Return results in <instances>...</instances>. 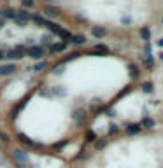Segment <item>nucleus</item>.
<instances>
[{"label": "nucleus", "mask_w": 163, "mask_h": 168, "mask_svg": "<svg viewBox=\"0 0 163 168\" xmlns=\"http://www.w3.org/2000/svg\"><path fill=\"white\" fill-rule=\"evenodd\" d=\"M30 21V14L27 11H16V18H14V23L19 25V27H25Z\"/></svg>", "instance_id": "1"}, {"label": "nucleus", "mask_w": 163, "mask_h": 168, "mask_svg": "<svg viewBox=\"0 0 163 168\" xmlns=\"http://www.w3.org/2000/svg\"><path fill=\"white\" fill-rule=\"evenodd\" d=\"M27 54L30 56V58L39 60V58H42L44 56V49H42V46H32V47L27 49Z\"/></svg>", "instance_id": "2"}, {"label": "nucleus", "mask_w": 163, "mask_h": 168, "mask_svg": "<svg viewBox=\"0 0 163 168\" xmlns=\"http://www.w3.org/2000/svg\"><path fill=\"white\" fill-rule=\"evenodd\" d=\"M11 154H12V158H14L18 163H27L28 161V152H25L23 149H14Z\"/></svg>", "instance_id": "3"}, {"label": "nucleus", "mask_w": 163, "mask_h": 168, "mask_svg": "<svg viewBox=\"0 0 163 168\" xmlns=\"http://www.w3.org/2000/svg\"><path fill=\"white\" fill-rule=\"evenodd\" d=\"M72 119L76 121L77 125H84V121H86V112H84V109H77V110H74Z\"/></svg>", "instance_id": "4"}, {"label": "nucleus", "mask_w": 163, "mask_h": 168, "mask_svg": "<svg viewBox=\"0 0 163 168\" xmlns=\"http://www.w3.org/2000/svg\"><path fill=\"white\" fill-rule=\"evenodd\" d=\"M16 72L14 63H7V65H0V76H11Z\"/></svg>", "instance_id": "5"}, {"label": "nucleus", "mask_w": 163, "mask_h": 168, "mask_svg": "<svg viewBox=\"0 0 163 168\" xmlns=\"http://www.w3.org/2000/svg\"><path fill=\"white\" fill-rule=\"evenodd\" d=\"M0 14L4 16V18H2L4 21H6V19H14V18H16V11L11 9V7H6L4 11H0Z\"/></svg>", "instance_id": "6"}, {"label": "nucleus", "mask_w": 163, "mask_h": 168, "mask_svg": "<svg viewBox=\"0 0 163 168\" xmlns=\"http://www.w3.org/2000/svg\"><path fill=\"white\" fill-rule=\"evenodd\" d=\"M72 44L74 46H82V44L86 42V35H82V33H79V35H72Z\"/></svg>", "instance_id": "7"}, {"label": "nucleus", "mask_w": 163, "mask_h": 168, "mask_svg": "<svg viewBox=\"0 0 163 168\" xmlns=\"http://www.w3.org/2000/svg\"><path fill=\"white\" fill-rule=\"evenodd\" d=\"M18 138H19V140H21L23 144H25V145H30V147H37V144H35V142H33L32 138H30V137H27V135H25V133H19V135H18Z\"/></svg>", "instance_id": "8"}, {"label": "nucleus", "mask_w": 163, "mask_h": 168, "mask_svg": "<svg viewBox=\"0 0 163 168\" xmlns=\"http://www.w3.org/2000/svg\"><path fill=\"white\" fill-rule=\"evenodd\" d=\"M126 133H128V135H137V133H140V125H128L126 126Z\"/></svg>", "instance_id": "9"}, {"label": "nucleus", "mask_w": 163, "mask_h": 168, "mask_svg": "<svg viewBox=\"0 0 163 168\" xmlns=\"http://www.w3.org/2000/svg\"><path fill=\"white\" fill-rule=\"evenodd\" d=\"M93 35H95V37H98V39H102V37H105V35H107V30H105V28H102V27H95V28H93Z\"/></svg>", "instance_id": "10"}, {"label": "nucleus", "mask_w": 163, "mask_h": 168, "mask_svg": "<svg viewBox=\"0 0 163 168\" xmlns=\"http://www.w3.org/2000/svg\"><path fill=\"white\" fill-rule=\"evenodd\" d=\"M44 11H46V14H48L49 18H54V16H58V9H56V7L46 6V7H44Z\"/></svg>", "instance_id": "11"}, {"label": "nucleus", "mask_w": 163, "mask_h": 168, "mask_svg": "<svg viewBox=\"0 0 163 168\" xmlns=\"http://www.w3.org/2000/svg\"><path fill=\"white\" fill-rule=\"evenodd\" d=\"M67 47V42H60V44H53L51 46V53H60Z\"/></svg>", "instance_id": "12"}, {"label": "nucleus", "mask_w": 163, "mask_h": 168, "mask_svg": "<svg viewBox=\"0 0 163 168\" xmlns=\"http://www.w3.org/2000/svg\"><path fill=\"white\" fill-rule=\"evenodd\" d=\"M30 18H32V19L37 23V25H40V27H46V19H44L40 14H30Z\"/></svg>", "instance_id": "13"}, {"label": "nucleus", "mask_w": 163, "mask_h": 168, "mask_svg": "<svg viewBox=\"0 0 163 168\" xmlns=\"http://www.w3.org/2000/svg\"><path fill=\"white\" fill-rule=\"evenodd\" d=\"M142 126H144V128H154L156 123H154V119H151V117H144V119H142Z\"/></svg>", "instance_id": "14"}, {"label": "nucleus", "mask_w": 163, "mask_h": 168, "mask_svg": "<svg viewBox=\"0 0 163 168\" xmlns=\"http://www.w3.org/2000/svg\"><path fill=\"white\" fill-rule=\"evenodd\" d=\"M140 35H142V39H144V40H149V37H151V32H149V28H147V27L140 28Z\"/></svg>", "instance_id": "15"}, {"label": "nucleus", "mask_w": 163, "mask_h": 168, "mask_svg": "<svg viewBox=\"0 0 163 168\" xmlns=\"http://www.w3.org/2000/svg\"><path fill=\"white\" fill-rule=\"evenodd\" d=\"M142 91L144 93H153V84L151 82H144V84H142Z\"/></svg>", "instance_id": "16"}, {"label": "nucleus", "mask_w": 163, "mask_h": 168, "mask_svg": "<svg viewBox=\"0 0 163 168\" xmlns=\"http://www.w3.org/2000/svg\"><path fill=\"white\" fill-rule=\"evenodd\" d=\"M109 49L105 47V46H102V44H100V46H95V49H93L91 53H107Z\"/></svg>", "instance_id": "17"}, {"label": "nucleus", "mask_w": 163, "mask_h": 168, "mask_svg": "<svg viewBox=\"0 0 163 168\" xmlns=\"http://www.w3.org/2000/svg\"><path fill=\"white\" fill-rule=\"evenodd\" d=\"M46 67H48V63H46V61H39L37 65L33 67V70H37V72H40V70H42V68H46Z\"/></svg>", "instance_id": "18"}, {"label": "nucleus", "mask_w": 163, "mask_h": 168, "mask_svg": "<svg viewBox=\"0 0 163 168\" xmlns=\"http://www.w3.org/2000/svg\"><path fill=\"white\" fill-rule=\"evenodd\" d=\"M118 131H119L118 125H111V126H109V133H111V135H114V133H118Z\"/></svg>", "instance_id": "19"}, {"label": "nucleus", "mask_w": 163, "mask_h": 168, "mask_svg": "<svg viewBox=\"0 0 163 168\" xmlns=\"http://www.w3.org/2000/svg\"><path fill=\"white\" fill-rule=\"evenodd\" d=\"M86 138H88V142H95V140H97V137H95V133H93V131H88V133H86Z\"/></svg>", "instance_id": "20"}, {"label": "nucleus", "mask_w": 163, "mask_h": 168, "mask_svg": "<svg viewBox=\"0 0 163 168\" xmlns=\"http://www.w3.org/2000/svg\"><path fill=\"white\" fill-rule=\"evenodd\" d=\"M54 93L56 95H65V89L63 88H54Z\"/></svg>", "instance_id": "21"}, {"label": "nucleus", "mask_w": 163, "mask_h": 168, "mask_svg": "<svg viewBox=\"0 0 163 168\" xmlns=\"http://www.w3.org/2000/svg\"><path fill=\"white\" fill-rule=\"evenodd\" d=\"M0 140H2V142H9V137H7V133H0Z\"/></svg>", "instance_id": "22"}, {"label": "nucleus", "mask_w": 163, "mask_h": 168, "mask_svg": "<svg viewBox=\"0 0 163 168\" xmlns=\"http://www.w3.org/2000/svg\"><path fill=\"white\" fill-rule=\"evenodd\" d=\"M23 6H25V7H32L33 2H32V0H23Z\"/></svg>", "instance_id": "23"}, {"label": "nucleus", "mask_w": 163, "mask_h": 168, "mask_svg": "<svg viewBox=\"0 0 163 168\" xmlns=\"http://www.w3.org/2000/svg\"><path fill=\"white\" fill-rule=\"evenodd\" d=\"M130 70H132V77H137V74H139V72H137V68L133 65L130 67Z\"/></svg>", "instance_id": "24"}, {"label": "nucleus", "mask_w": 163, "mask_h": 168, "mask_svg": "<svg viewBox=\"0 0 163 168\" xmlns=\"http://www.w3.org/2000/svg\"><path fill=\"white\" fill-rule=\"evenodd\" d=\"M67 144V140H63V142H60V144H58V145H54V149H61V147Z\"/></svg>", "instance_id": "25"}, {"label": "nucleus", "mask_w": 163, "mask_h": 168, "mask_svg": "<svg viewBox=\"0 0 163 168\" xmlns=\"http://www.w3.org/2000/svg\"><path fill=\"white\" fill-rule=\"evenodd\" d=\"M102 147H105V142H97V149H102Z\"/></svg>", "instance_id": "26"}, {"label": "nucleus", "mask_w": 163, "mask_h": 168, "mask_svg": "<svg viewBox=\"0 0 163 168\" xmlns=\"http://www.w3.org/2000/svg\"><path fill=\"white\" fill-rule=\"evenodd\" d=\"M61 72H63V68H61V67H60V68H54V74H58V76H60Z\"/></svg>", "instance_id": "27"}, {"label": "nucleus", "mask_w": 163, "mask_h": 168, "mask_svg": "<svg viewBox=\"0 0 163 168\" xmlns=\"http://www.w3.org/2000/svg\"><path fill=\"white\" fill-rule=\"evenodd\" d=\"M40 40H44L42 44H48V42H49V37H48V35H46V37H42V39H40Z\"/></svg>", "instance_id": "28"}, {"label": "nucleus", "mask_w": 163, "mask_h": 168, "mask_svg": "<svg viewBox=\"0 0 163 168\" xmlns=\"http://www.w3.org/2000/svg\"><path fill=\"white\" fill-rule=\"evenodd\" d=\"M27 44H30V47L33 46V39H27Z\"/></svg>", "instance_id": "29"}, {"label": "nucleus", "mask_w": 163, "mask_h": 168, "mask_svg": "<svg viewBox=\"0 0 163 168\" xmlns=\"http://www.w3.org/2000/svg\"><path fill=\"white\" fill-rule=\"evenodd\" d=\"M19 168H30V165H28V166H27L25 163H19Z\"/></svg>", "instance_id": "30"}, {"label": "nucleus", "mask_w": 163, "mask_h": 168, "mask_svg": "<svg viewBox=\"0 0 163 168\" xmlns=\"http://www.w3.org/2000/svg\"><path fill=\"white\" fill-rule=\"evenodd\" d=\"M4 25H6V21H4V19H0V30L4 28Z\"/></svg>", "instance_id": "31"}, {"label": "nucleus", "mask_w": 163, "mask_h": 168, "mask_svg": "<svg viewBox=\"0 0 163 168\" xmlns=\"http://www.w3.org/2000/svg\"><path fill=\"white\" fill-rule=\"evenodd\" d=\"M158 46H160V47H163V39H160V40H158Z\"/></svg>", "instance_id": "32"}, {"label": "nucleus", "mask_w": 163, "mask_h": 168, "mask_svg": "<svg viewBox=\"0 0 163 168\" xmlns=\"http://www.w3.org/2000/svg\"><path fill=\"white\" fill-rule=\"evenodd\" d=\"M2 58H6V53H4V51H0V60H2Z\"/></svg>", "instance_id": "33"}, {"label": "nucleus", "mask_w": 163, "mask_h": 168, "mask_svg": "<svg viewBox=\"0 0 163 168\" xmlns=\"http://www.w3.org/2000/svg\"><path fill=\"white\" fill-rule=\"evenodd\" d=\"M160 56H161V60H163V53H161V54H160Z\"/></svg>", "instance_id": "34"}, {"label": "nucleus", "mask_w": 163, "mask_h": 168, "mask_svg": "<svg viewBox=\"0 0 163 168\" xmlns=\"http://www.w3.org/2000/svg\"><path fill=\"white\" fill-rule=\"evenodd\" d=\"M161 23H163V19H161Z\"/></svg>", "instance_id": "35"}]
</instances>
